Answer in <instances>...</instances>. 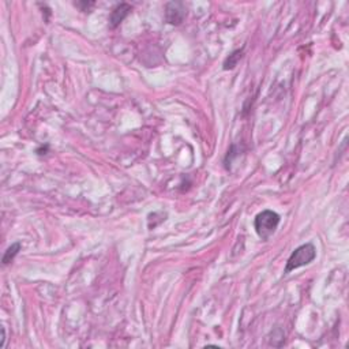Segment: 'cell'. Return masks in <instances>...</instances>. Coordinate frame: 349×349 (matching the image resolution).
<instances>
[{"mask_svg": "<svg viewBox=\"0 0 349 349\" xmlns=\"http://www.w3.org/2000/svg\"><path fill=\"white\" fill-rule=\"evenodd\" d=\"M243 56V49H237L235 52H232V54L229 55L228 58L225 59L224 61V70H232V68H235L237 66V63L240 61Z\"/></svg>", "mask_w": 349, "mask_h": 349, "instance_id": "cell-5", "label": "cell"}, {"mask_svg": "<svg viewBox=\"0 0 349 349\" xmlns=\"http://www.w3.org/2000/svg\"><path fill=\"white\" fill-rule=\"evenodd\" d=\"M75 6L79 7V8H81V11L89 13V11H90V7H93L94 3H93V1H90V3H86V1H83V3H75Z\"/></svg>", "mask_w": 349, "mask_h": 349, "instance_id": "cell-7", "label": "cell"}, {"mask_svg": "<svg viewBox=\"0 0 349 349\" xmlns=\"http://www.w3.org/2000/svg\"><path fill=\"white\" fill-rule=\"evenodd\" d=\"M131 13V6L127 3H121L119 6H116L114 8V11L109 15V25L112 29L117 27L120 25L123 20L126 19L128 14Z\"/></svg>", "mask_w": 349, "mask_h": 349, "instance_id": "cell-4", "label": "cell"}, {"mask_svg": "<svg viewBox=\"0 0 349 349\" xmlns=\"http://www.w3.org/2000/svg\"><path fill=\"white\" fill-rule=\"evenodd\" d=\"M316 256V249L314 247L312 243H306V244H302L300 247L297 249L291 254L289 256L288 262H287V266H285V273H291L292 270L295 269L302 268V266H306L309 265L311 262L315 259Z\"/></svg>", "mask_w": 349, "mask_h": 349, "instance_id": "cell-2", "label": "cell"}, {"mask_svg": "<svg viewBox=\"0 0 349 349\" xmlns=\"http://www.w3.org/2000/svg\"><path fill=\"white\" fill-rule=\"evenodd\" d=\"M20 249H22V244H20V243H14V244H11V246L7 249L6 252H4V255H3V265H8L10 262H13L14 258L18 255Z\"/></svg>", "mask_w": 349, "mask_h": 349, "instance_id": "cell-6", "label": "cell"}, {"mask_svg": "<svg viewBox=\"0 0 349 349\" xmlns=\"http://www.w3.org/2000/svg\"><path fill=\"white\" fill-rule=\"evenodd\" d=\"M280 215L273 210H263L259 214H256L254 227L258 236L262 240H269L271 236L274 235L275 229L280 224Z\"/></svg>", "mask_w": 349, "mask_h": 349, "instance_id": "cell-1", "label": "cell"}, {"mask_svg": "<svg viewBox=\"0 0 349 349\" xmlns=\"http://www.w3.org/2000/svg\"><path fill=\"white\" fill-rule=\"evenodd\" d=\"M187 15V8L180 1H171L165 6V19L171 25H180Z\"/></svg>", "mask_w": 349, "mask_h": 349, "instance_id": "cell-3", "label": "cell"}, {"mask_svg": "<svg viewBox=\"0 0 349 349\" xmlns=\"http://www.w3.org/2000/svg\"><path fill=\"white\" fill-rule=\"evenodd\" d=\"M1 331H3V338H1V343H0V348H3L6 345V331H4V329Z\"/></svg>", "mask_w": 349, "mask_h": 349, "instance_id": "cell-8", "label": "cell"}]
</instances>
